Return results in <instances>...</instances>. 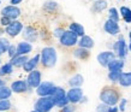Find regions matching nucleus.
<instances>
[{
    "mask_svg": "<svg viewBox=\"0 0 131 112\" xmlns=\"http://www.w3.org/2000/svg\"><path fill=\"white\" fill-rule=\"evenodd\" d=\"M11 107L12 104L10 100H0V112H7Z\"/></svg>",
    "mask_w": 131,
    "mask_h": 112,
    "instance_id": "32",
    "label": "nucleus"
},
{
    "mask_svg": "<svg viewBox=\"0 0 131 112\" xmlns=\"http://www.w3.org/2000/svg\"><path fill=\"white\" fill-rule=\"evenodd\" d=\"M85 103H88V98L85 95H83V98H82L80 101V104H85Z\"/></svg>",
    "mask_w": 131,
    "mask_h": 112,
    "instance_id": "42",
    "label": "nucleus"
},
{
    "mask_svg": "<svg viewBox=\"0 0 131 112\" xmlns=\"http://www.w3.org/2000/svg\"><path fill=\"white\" fill-rule=\"evenodd\" d=\"M4 34H5V29L0 27V37H1L3 35H4Z\"/></svg>",
    "mask_w": 131,
    "mask_h": 112,
    "instance_id": "44",
    "label": "nucleus"
},
{
    "mask_svg": "<svg viewBox=\"0 0 131 112\" xmlns=\"http://www.w3.org/2000/svg\"><path fill=\"white\" fill-rule=\"evenodd\" d=\"M93 1H96V0H93Z\"/></svg>",
    "mask_w": 131,
    "mask_h": 112,
    "instance_id": "50",
    "label": "nucleus"
},
{
    "mask_svg": "<svg viewBox=\"0 0 131 112\" xmlns=\"http://www.w3.org/2000/svg\"><path fill=\"white\" fill-rule=\"evenodd\" d=\"M123 71H110L108 72V80L111 81L112 83H117L118 80H119L120 74Z\"/></svg>",
    "mask_w": 131,
    "mask_h": 112,
    "instance_id": "33",
    "label": "nucleus"
},
{
    "mask_svg": "<svg viewBox=\"0 0 131 112\" xmlns=\"http://www.w3.org/2000/svg\"><path fill=\"white\" fill-rule=\"evenodd\" d=\"M69 30L72 32L75 35H77L78 37H82L83 35H85V30H84V27L82 24L77 23V22H72L69 25Z\"/></svg>",
    "mask_w": 131,
    "mask_h": 112,
    "instance_id": "21",
    "label": "nucleus"
},
{
    "mask_svg": "<svg viewBox=\"0 0 131 112\" xmlns=\"http://www.w3.org/2000/svg\"><path fill=\"white\" fill-rule=\"evenodd\" d=\"M58 53L57 49L52 46H46L42 48L40 53V64L46 69H52L57 65Z\"/></svg>",
    "mask_w": 131,
    "mask_h": 112,
    "instance_id": "1",
    "label": "nucleus"
},
{
    "mask_svg": "<svg viewBox=\"0 0 131 112\" xmlns=\"http://www.w3.org/2000/svg\"><path fill=\"white\" fill-rule=\"evenodd\" d=\"M118 104H119V106H118V110H119L120 112H124V111H125L126 105H127V100H126V99H120Z\"/></svg>",
    "mask_w": 131,
    "mask_h": 112,
    "instance_id": "38",
    "label": "nucleus"
},
{
    "mask_svg": "<svg viewBox=\"0 0 131 112\" xmlns=\"http://www.w3.org/2000/svg\"><path fill=\"white\" fill-rule=\"evenodd\" d=\"M120 15H122L125 23H131V8L126 7V6H122L120 7Z\"/></svg>",
    "mask_w": 131,
    "mask_h": 112,
    "instance_id": "29",
    "label": "nucleus"
},
{
    "mask_svg": "<svg viewBox=\"0 0 131 112\" xmlns=\"http://www.w3.org/2000/svg\"><path fill=\"white\" fill-rule=\"evenodd\" d=\"M39 64H40V53H39V54H35L32 58H29V59L27 60V63L23 65V70L29 74V72L32 71V70H36V68H37Z\"/></svg>",
    "mask_w": 131,
    "mask_h": 112,
    "instance_id": "17",
    "label": "nucleus"
},
{
    "mask_svg": "<svg viewBox=\"0 0 131 112\" xmlns=\"http://www.w3.org/2000/svg\"><path fill=\"white\" fill-rule=\"evenodd\" d=\"M103 30L107 33V34H110V35L115 36L120 33V27L117 22H113V21H111V19H107L106 22H105V24H103Z\"/></svg>",
    "mask_w": 131,
    "mask_h": 112,
    "instance_id": "15",
    "label": "nucleus"
},
{
    "mask_svg": "<svg viewBox=\"0 0 131 112\" xmlns=\"http://www.w3.org/2000/svg\"><path fill=\"white\" fill-rule=\"evenodd\" d=\"M7 56H8V58L11 59V58H13V57L17 54V51H16V46L15 45H10V47H8V49H7Z\"/></svg>",
    "mask_w": 131,
    "mask_h": 112,
    "instance_id": "36",
    "label": "nucleus"
},
{
    "mask_svg": "<svg viewBox=\"0 0 131 112\" xmlns=\"http://www.w3.org/2000/svg\"><path fill=\"white\" fill-rule=\"evenodd\" d=\"M56 87L57 86L53 82H51V81H43L35 89V92L39 95V98H41V96H51L53 94V92H54Z\"/></svg>",
    "mask_w": 131,
    "mask_h": 112,
    "instance_id": "6",
    "label": "nucleus"
},
{
    "mask_svg": "<svg viewBox=\"0 0 131 112\" xmlns=\"http://www.w3.org/2000/svg\"><path fill=\"white\" fill-rule=\"evenodd\" d=\"M1 16L7 17L11 21H16L19 18V16L22 15V11L18 6H13V5H7L5 7L1 8Z\"/></svg>",
    "mask_w": 131,
    "mask_h": 112,
    "instance_id": "11",
    "label": "nucleus"
},
{
    "mask_svg": "<svg viewBox=\"0 0 131 112\" xmlns=\"http://www.w3.org/2000/svg\"><path fill=\"white\" fill-rule=\"evenodd\" d=\"M53 107H56V105L51 96H41L34 104V110L39 112H51Z\"/></svg>",
    "mask_w": 131,
    "mask_h": 112,
    "instance_id": "3",
    "label": "nucleus"
},
{
    "mask_svg": "<svg viewBox=\"0 0 131 112\" xmlns=\"http://www.w3.org/2000/svg\"><path fill=\"white\" fill-rule=\"evenodd\" d=\"M127 49H129V51L131 52V41L129 42V45H127Z\"/></svg>",
    "mask_w": 131,
    "mask_h": 112,
    "instance_id": "45",
    "label": "nucleus"
},
{
    "mask_svg": "<svg viewBox=\"0 0 131 112\" xmlns=\"http://www.w3.org/2000/svg\"><path fill=\"white\" fill-rule=\"evenodd\" d=\"M106 8H107V1L106 0H96V1H94V4L91 5L90 11L94 12V13H99V12H102Z\"/></svg>",
    "mask_w": 131,
    "mask_h": 112,
    "instance_id": "25",
    "label": "nucleus"
},
{
    "mask_svg": "<svg viewBox=\"0 0 131 112\" xmlns=\"http://www.w3.org/2000/svg\"><path fill=\"white\" fill-rule=\"evenodd\" d=\"M30 112H39V111H36V110H31Z\"/></svg>",
    "mask_w": 131,
    "mask_h": 112,
    "instance_id": "47",
    "label": "nucleus"
},
{
    "mask_svg": "<svg viewBox=\"0 0 131 112\" xmlns=\"http://www.w3.org/2000/svg\"><path fill=\"white\" fill-rule=\"evenodd\" d=\"M42 8H43V11L48 12V13H54L59 10V4L54 0H47V1H45Z\"/></svg>",
    "mask_w": 131,
    "mask_h": 112,
    "instance_id": "24",
    "label": "nucleus"
},
{
    "mask_svg": "<svg viewBox=\"0 0 131 112\" xmlns=\"http://www.w3.org/2000/svg\"><path fill=\"white\" fill-rule=\"evenodd\" d=\"M84 82V77L81 74H76L73 76H71L68 81V84L70 86V88H82V84Z\"/></svg>",
    "mask_w": 131,
    "mask_h": 112,
    "instance_id": "18",
    "label": "nucleus"
},
{
    "mask_svg": "<svg viewBox=\"0 0 131 112\" xmlns=\"http://www.w3.org/2000/svg\"><path fill=\"white\" fill-rule=\"evenodd\" d=\"M77 45H78V47L81 48H85V49H89L90 51L91 48L94 47V40L91 39L90 36L88 35H83L82 37H78V42H77Z\"/></svg>",
    "mask_w": 131,
    "mask_h": 112,
    "instance_id": "19",
    "label": "nucleus"
},
{
    "mask_svg": "<svg viewBox=\"0 0 131 112\" xmlns=\"http://www.w3.org/2000/svg\"><path fill=\"white\" fill-rule=\"evenodd\" d=\"M23 0H10V5H13V6H18L19 4H22Z\"/></svg>",
    "mask_w": 131,
    "mask_h": 112,
    "instance_id": "40",
    "label": "nucleus"
},
{
    "mask_svg": "<svg viewBox=\"0 0 131 112\" xmlns=\"http://www.w3.org/2000/svg\"><path fill=\"white\" fill-rule=\"evenodd\" d=\"M108 19L117 22V23L119 22V13H118V10L115 7L110 8V11H108Z\"/></svg>",
    "mask_w": 131,
    "mask_h": 112,
    "instance_id": "31",
    "label": "nucleus"
},
{
    "mask_svg": "<svg viewBox=\"0 0 131 112\" xmlns=\"http://www.w3.org/2000/svg\"><path fill=\"white\" fill-rule=\"evenodd\" d=\"M99 98L101 104H105L107 106H117V104L120 100V94L115 88L105 87L100 93Z\"/></svg>",
    "mask_w": 131,
    "mask_h": 112,
    "instance_id": "2",
    "label": "nucleus"
},
{
    "mask_svg": "<svg viewBox=\"0 0 131 112\" xmlns=\"http://www.w3.org/2000/svg\"><path fill=\"white\" fill-rule=\"evenodd\" d=\"M22 35H23L24 41H27L29 44H32V42H36L40 37V33L39 30L32 27V25H27L23 28V32H22Z\"/></svg>",
    "mask_w": 131,
    "mask_h": 112,
    "instance_id": "8",
    "label": "nucleus"
},
{
    "mask_svg": "<svg viewBox=\"0 0 131 112\" xmlns=\"http://www.w3.org/2000/svg\"><path fill=\"white\" fill-rule=\"evenodd\" d=\"M95 112H108V106L105 104H99L95 108Z\"/></svg>",
    "mask_w": 131,
    "mask_h": 112,
    "instance_id": "39",
    "label": "nucleus"
},
{
    "mask_svg": "<svg viewBox=\"0 0 131 112\" xmlns=\"http://www.w3.org/2000/svg\"><path fill=\"white\" fill-rule=\"evenodd\" d=\"M12 93H17V94H23V93H27V92H31L32 89L29 88L28 83L25 80H16L13 81L10 86Z\"/></svg>",
    "mask_w": 131,
    "mask_h": 112,
    "instance_id": "13",
    "label": "nucleus"
},
{
    "mask_svg": "<svg viewBox=\"0 0 131 112\" xmlns=\"http://www.w3.org/2000/svg\"><path fill=\"white\" fill-rule=\"evenodd\" d=\"M1 56H3V53H1V51H0V58H1Z\"/></svg>",
    "mask_w": 131,
    "mask_h": 112,
    "instance_id": "48",
    "label": "nucleus"
},
{
    "mask_svg": "<svg viewBox=\"0 0 131 112\" xmlns=\"http://www.w3.org/2000/svg\"><path fill=\"white\" fill-rule=\"evenodd\" d=\"M16 51H17L16 56H28L32 51V45L23 40L16 45Z\"/></svg>",
    "mask_w": 131,
    "mask_h": 112,
    "instance_id": "16",
    "label": "nucleus"
},
{
    "mask_svg": "<svg viewBox=\"0 0 131 112\" xmlns=\"http://www.w3.org/2000/svg\"><path fill=\"white\" fill-rule=\"evenodd\" d=\"M124 66H125V63H124L123 59H118V58H115V59H113L108 64L107 69L108 71H123Z\"/></svg>",
    "mask_w": 131,
    "mask_h": 112,
    "instance_id": "20",
    "label": "nucleus"
},
{
    "mask_svg": "<svg viewBox=\"0 0 131 112\" xmlns=\"http://www.w3.org/2000/svg\"><path fill=\"white\" fill-rule=\"evenodd\" d=\"M77 42H78V36L75 35L69 29L64 32V34L60 36L59 39V44L61 46H64V47H73V46L77 45Z\"/></svg>",
    "mask_w": 131,
    "mask_h": 112,
    "instance_id": "7",
    "label": "nucleus"
},
{
    "mask_svg": "<svg viewBox=\"0 0 131 112\" xmlns=\"http://www.w3.org/2000/svg\"><path fill=\"white\" fill-rule=\"evenodd\" d=\"M10 45H11V42H10V40H8V39L3 37V36L0 37V51H1V53H3V54L7 52Z\"/></svg>",
    "mask_w": 131,
    "mask_h": 112,
    "instance_id": "30",
    "label": "nucleus"
},
{
    "mask_svg": "<svg viewBox=\"0 0 131 112\" xmlns=\"http://www.w3.org/2000/svg\"><path fill=\"white\" fill-rule=\"evenodd\" d=\"M113 53L115 54V57H118V59H125L129 53V49H127V44L125 39L123 36H119V40L115 41L114 45H113Z\"/></svg>",
    "mask_w": 131,
    "mask_h": 112,
    "instance_id": "5",
    "label": "nucleus"
},
{
    "mask_svg": "<svg viewBox=\"0 0 131 112\" xmlns=\"http://www.w3.org/2000/svg\"><path fill=\"white\" fill-rule=\"evenodd\" d=\"M84 93L82 88H70L69 90H66V98L69 100V104L77 105L80 104L81 99L83 98Z\"/></svg>",
    "mask_w": 131,
    "mask_h": 112,
    "instance_id": "12",
    "label": "nucleus"
},
{
    "mask_svg": "<svg viewBox=\"0 0 131 112\" xmlns=\"http://www.w3.org/2000/svg\"><path fill=\"white\" fill-rule=\"evenodd\" d=\"M29 59L28 56H15L13 58L10 59V63L13 68H23V65L27 63Z\"/></svg>",
    "mask_w": 131,
    "mask_h": 112,
    "instance_id": "22",
    "label": "nucleus"
},
{
    "mask_svg": "<svg viewBox=\"0 0 131 112\" xmlns=\"http://www.w3.org/2000/svg\"><path fill=\"white\" fill-rule=\"evenodd\" d=\"M115 58H117V57H115V54L113 53V51H103V52L99 53L97 57H96L97 63H99L101 66H103V68H107L108 64H110L113 59H115Z\"/></svg>",
    "mask_w": 131,
    "mask_h": 112,
    "instance_id": "14",
    "label": "nucleus"
},
{
    "mask_svg": "<svg viewBox=\"0 0 131 112\" xmlns=\"http://www.w3.org/2000/svg\"><path fill=\"white\" fill-rule=\"evenodd\" d=\"M27 83H28L29 88L30 89H36L40 83L42 82V74H41L40 70H32L28 74V77H27Z\"/></svg>",
    "mask_w": 131,
    "mask_h": 112,
    "instance_id": "9",
    "label": "nucleus"
},
{
    "mask_svg": "<svg viewBox=\"0 0 131 112\" xmlns=\"http://www.w3.org/2000/svg\"><path fill=\"white\" fill-rule=\"evenodd\" d=\"M13 72V66L11 65V63H5V64L0 65V77H5L8 76Z\"/></svg>",
    "mask_w": 131,
    "mask_h": 112,
    "instance_id": "27",
    "label": "nucleus"
},
{
    "mask_svg": "<svg viewBox=\"0 0 131 112\" xmlns=\"http://www.w3.org/2000/svg\"><path fill=\"white\" fill-rule=\"evenodd\" d=\"M23 28H24V25L20 21H18V19L12 21L11 23L5 28V34H7L10 37H16V36H18L19 34H22Z\"/></svg>",
    "mask_w": 131,
    "mask_h": 112,
    "instance_id": "10",
    "label": "nucleus"
},
{
    "mask_svg": "<svg viewBox=\"0 0 131 112\" xmlns=\"http://www.w3.org/2000/svg\"><path fill=\"white\" fill-rule=\"evenodd\" d=\"M118 83L122 87H131V71L129 72H122L118 80Z\"/></svg>",
    "mask_w": 131,
    "mask_h": 112,
    "instance_id": "26",
    "label": "nucleus"
},
{
    "mask_svg": "<svg viewBox=\"0 0 131 112\" xmlns=\"http://www.w3.org/2000/svg\"><path fill=\"white\" fill-rule=\"evenodd\" d=\"M129 39H130V41H131V30H130V33H129Z\"/></svg>",
    "mask_w": 131,
    "mask_h": 112,
    "instance_id": "46",
    "label": "nucleus"
},
{
    "mask_svg": "<svg viewBox=\"0 0 131 112\" xmlns=\"http://www.w3.org/2000/svg\"><path fill=\"white\" fill-rule=\"evenodd\" d=\"M76 105L73 104H68L66 106H64V107L60 108V112H76Z\"/></svg>",
    "mask_w": 131,
    "mask_h": 112,
    "instance_id": "34",
    "label": "nucleus"
},
{
    "mask_svg": "<svg viewBox=\"0 0 131 112\" xmlns=\"http://www.w3.org/2000/svg\"><path fill=\"white\" fill-rule=\"evenodd\" d=\"M7 112H8V111H7Z\"/></svg>",
    "mask_w": 131,
    "mask_h": 112,
    "instance_id": "51",
    "label": "nucleus"
},
{
    "mask_svg": "<svg viewBox=\"0 0 131 112\" xmlns=\"http://www.w3.org/2000/svg\"><path fill=\"white\" fill-rule=\"evenodd\" d=\"M11 22H12V21L10 19V18H7V17H4V16L0 17V27H1V28L5 29L8 24L11 23Z\"/></svg>",
    "mask_w": 131,
    "mask_h": 112,
    "instance_id": "35",
    "label": "nucleus"
},
{
    "mask_svg": "<svg viewBox=\"0 0 131 112\" xmlns=\"http://www.w3.org/2000/svg\"><path fill=\"white\" fill-rule=\"evenodd\" d=\"M5 81H4V78L3 77H0V87H3V86H5Z\"/></svg>",
    "mask_w": 131,
    "mask_h": 112,
    "instance_id": "43",
    "label": "nucleus"
},
{
    "mask_svg": "<svg viewBox=\"0 0 131 112\" xmlns=\"http://www.w3.org/2000/svg\"><path fill=\"white\" fill-rule=\"evenodd\" d=\"M12 95V90L8 86H3L0 87V100H8Z\"/></svg>",
    "mask_w": 131,
    "mask_h": 112,
    "instance_id": "28",
    "label": "nucleus"
},
{
    "mask_svg": "<svg viewBox=\"0 0 131 112\" xmlns=\"http://www.w3.org/2000/svg\"><path fill=\"white\" fill-rule=\"evenodd\" d=\"M108 112H119L117 106H108Z\"/></svg>",
    "mask_w": 131,
    "mask_h": 112,
    "instance_id": "41",
    "label": "nucleus"
},
{
    "mask_svg": "<svg viewBox=\"0 0 131 112\" xmlns=\"http://www.w3.org/2000/svg\"><path fill=\"white\" fill-rule=\"evenodd\" d=\"M51 98L54 101L56 107L61 108L69 104V100H68V98H66V90L63 87H59V86L56 87V89H54L53 94L51 95Z\"/></svg>",
    "mask_w": 131,
    "mask_h": 112,
    "instance_id": "4",
    "label": "nucleus"
},
{
    "mask_svg": "<svg viewBox=\"0 0 131 112\" xmlns=\"http://www.w3.org/2000/svg\"><path fill=\"white\" fill-rule=\"evenodd\" d=\"M64 32H65V29L61 28V27H59V28H56L54 30H53V36H54V37H57V39L59 40L60 36L64 34Z\"/></svg>",
    "mask_w": 131,
    "mask_h": 112,
    "instance_id": "37",
    "label": "nucleus"
},
{
    "mask_svg": "<svg viewBox=\"0 0 131 112\" xmlns=\"http://www.w3.org/2000/svg\"><path fill=\"white\" fill-rule=\"evenodd\" d=\"M89 56H90V51L89 49L81 48V47H77L76 49H73V57H75L76 59L85 60L89 58Z\"/></svg>",
    "mask_w": 131,
    "mask_h": 112,
    "instance_id": "23",
    "label": "nucleus"
},
{
    "mask_svg": "<svg viewBox=\"0 0 131 112\" xmlns=\"http://www.w3.org/2000/svg\"><path fill=\"white\" fill-rule=\"evenodd\" d=\"M0 4H1V0H0Z\"/></svg>",
    "mask_w": 131,
    "mask_h": 112,
    "instance_id": "49",
    "label": "nucleus"
}]
</instances>
